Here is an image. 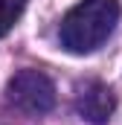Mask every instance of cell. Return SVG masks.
<instances>
[{
    "label": "cell",
    "mask_w": 122,
    "mask_h": 125,
    "mask_svg": "<svg viewBox=\"0 0 122 125\" xmlns=\"http://www.w3.org/2000/svg\"><path fill=\"white\" fill-rule=\"evenodd\" d=\"M119 0H79L61 18V47L84 55L99 50L119 23Z\"/></svg>",
    "instance_id": "cell-1"
},
{
    "label": "cell",
    "mask_w": 122,
    "mask_h": 125,
    "mask_svg": "<svg viewBox=\"0 0 122 125\" xmlns=\"http://www.w3.org/2000/svg\"><path fill=\"white\" fill-rule=\"evenodd\" d=\"M6 99L26 114H47L55 105V84L41 70H20L9 79Z\"/></svg>",
    "instance_id": "cell-2"
},
{
    "label": "cell",
    "mask_w": 122,
    "mask_h": 125,
    "mask_svg": "<svg viewBox=\"0 0 122 125\" xmlns=\"http://www.w3.org/2000/svg\"><path fill=\"white\" fill-rule=\"evenodd\" d=\"M76 108H79L81 119H87L93 125H105L116 108V93L105 82H96V79L84 82L79 87V96H76Z\"/></svg>",
    "instance_id": "cell-3"
},
{
    "label": "cell",
    "mask_w": 122,
    "mask_h": 125,
    "mask_svg": "<svg viewBox=\"0 0 122 125\" xmlns=\"http://www.w3.org/2000/svg\"><path fill=\"white\" fill-rule=\"evenodd\" d=\"M26 9V0H0V38L12 29Z\"/></svg>",
    "instance_id": "cell-4"
}]
</instances>
